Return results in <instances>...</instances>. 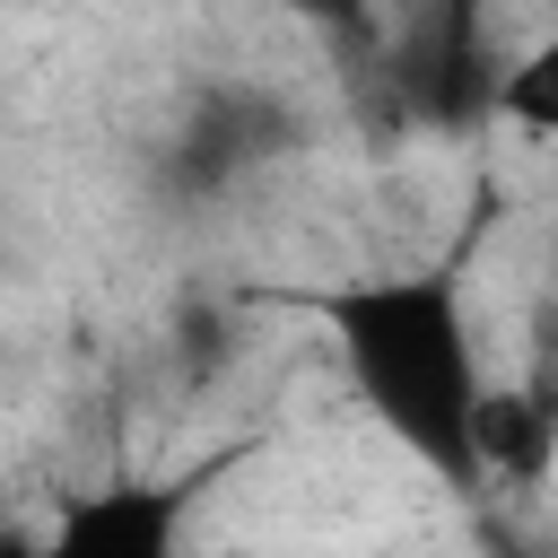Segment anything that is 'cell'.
<instances>
[{"label":"cell","mask_w":558,"mask_h":558,"mask_svg":"<svg viewBox=\"0 0 558 558\" xmlns=\"http://www.w3.org/2000/svg\"><path fill=\"white\" fill-rule=\"evenodd\" d=\"M331 331L340 357L366 392V410L453 488H480V445H471V410H480V357H471V323L453 279H357L331 296Z\"/></svg>","instance_id":"obj_1"},{"label":"cell","mask_w":558,"mask_h":558,"mask_svg":"<svg viewBox=\"0 0 558 558\" xmlns=\"http://www.w3.org/2000/svg\"><path fill=\"white\" fill-rule=\"evenodd\" d=\"M401 61H410V70H401V87H410V105H418L427 122H471V113H488V105H497V87H506V78H488V52H480V35H471V9H462V0H445L436 17H418Z\"/></svg>","instance_id":"obj_2"},{"label":"cell","mask_w":558,"mask_h":558,"mask_svg":"<svg viewBox=\"0 0 558 558\" xmlns=\"http://www.w3.org/2000/svg\"><path fill=\"white\" fill-rule=\"evenodd\" d=\"M183 497L174 488H96L87 506L61 514L52 549L61 558H174Z\"/></svg>","instance_id":"obj_3"},{"label":"cell","mask_w":558,"mask_h":558,"mask_svg":"<svg viewBox=\"0 0 558 558\" xmlns=\"http://www.w3.org/2000/svg\"><path fill=\"white\" fill-rule=\"evenodd\" d=\"M471 445H480V471L488 480H541L558 462V410H541L532 384H480Z\"/></svg>","instance_id":"obj_4"},{"label":"cell","mask_w":558,"mask_h":558,"mask_svg":"<svg viewBox=\"0 0 558 558\" xmlns=\"http://www.w3.org/2000/svg\"><path fill=\"white\" fill-rule=\"evenodd\" d=\"M497 113H506V122H523V131H541V140H558V35H549V44H532V52L506 70Z\"/></svg>","instance_id":"obj_5"},{"label":"cell","mask_w":558,"mask_h":558,"mask_svg":"<svg viewBox=\"0 0 558 558\" xmlns=\"http://www.w3.org/2000/svg\"><path fill=\"white\" fill-rule=\"evenodd\" d=\"M532 392H541V410H558V323H541V340H532V375H523Z\"/></svg>","instance_id":"obj_6"},{"label":"cell","mask_w":558,"mask_h":558,"mask_svg":"<svg viewBox=\"0 0 558 558\" xmlns=\"http://www.w3.org/2000/svg\"><path fill=\"white\" fill-rule=\"evenodd\" d=\"M305 9H340V0H305Z\"/></svg>","instance_id":"obj_7"}]
</instances>
